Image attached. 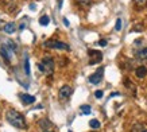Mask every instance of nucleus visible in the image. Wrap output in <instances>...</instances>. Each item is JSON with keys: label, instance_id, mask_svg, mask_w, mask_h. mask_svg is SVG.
Wrapping results in <instances>:
<instances>
[{"label": "nucleus", "instance_id": "nucleus-7", "mask_svg": "<svg viewBox=\"0 0 147 132\" xmlns=\"http://www.w3.org/2000/svg\"><path fill=\"white\" fill-rule=\"evenodd\" d=\"M13 48H11L9 46L4 44V46H1V54H3V57L7 59V61H12L13 58Z\"/></svg>", "mask_w": 147, "mask_h": 132}, {"label": "nucleus", "instance_id": "nucleus-21", "mask_svg": "<svg viewBox=\"0 0 147 132\" xmlns=\"http://www.w3.org/2000/svg\"><path fill=\"white\" fill-rule=\"evenodd\" d=\"M98 46H101V47H105V46H107V40H105V39L98 40Z\"/></svg>", "mask_w": 147, "mask_h": 132}, {"label": "nucleus", "instance_id": "nucleus-4", "mask_svg": "<svg viewBox=\"0 0 147 132\" xmlns=\"http://www.w3.org/2000/svg\"><path fill=\"white\" fill-rule=\"evenodd\" d=\"M102 61V54L97 50H89V65H96Z\"/></svg>", "mask_w": 147, "mask_h": 132}, {"label": "nucleus", "instance_id": "nucleus-13", "mask_svg": "<svg viewBox=\"0 0 147 132\" xmlns=\"http://www.w3.org/2000/svg\"><path fill=\"white\" fill-rule=\"evenodd\" d=\"M136 58L140 61H147V47H143L142 50H139L136 53Z\"/></svg>", "mask_w": 147, "mask_h": 132}, {"label": "nucleus", "instance_id": "nucleus-22", "mask_svg": "<svg viewBox=\"0 0 147 132\" xmlns=\"http://www.w3.org/2000/svg\"><path fill=\"white\" fill-rule=\"evenodd\" d=\"M63 24H65V26H66V27H69V26H70V23H69V20H67L66 18H63Z\"/></svg>", "mask_w": 147, "mask_h": 132}, {"label": "nucleus", "instance_id": "nucleus-25", "mask_svg": "<svg viewBox=\"0 0 147 132\" xmlns=\"http://www.w3.org/2000/svg\"><path fill=\"white\" fill-rule=\"evenodd\" d=\"M43 132H53V131H43Z\"/></svg>", "mask_w": 147, "mask_h": 132}, {"label": "nucleus", "instance_id": "nucleus-17", "mask_svg": "<svg viewBox=\"0 0 147 132\" xmlns=\"http://www.w3.org/2000/svg\"><path fill=\"white\" fill-rule=\"evenodd\" d=\"M24 71L27 75H30V63H28V57L24 58Z\"/></svg>", "mask_w": 147, "mask_h": 132}, {"label": "nucleus", "instance_id": "nucleus-11", "mask_svg": "<svg viewBox=\"0 0 147 132\" xmlns=\"http://www.w3.org/2000/svg\"><path fill=\"white\" fill-rule=\"evenodd\" d=\"M135 74H136L138 78H144L147 75V67L146 66H139L138 69L135 70Z\"/></svg>", "mask_w": 147, "mask_h": 132}, {"label": "nucleus", "instance_id": "nucleus-23", "mask_svg": "<svg viewBox=\"0 0 147 132\" xmlns=\"http://www.w3.org/2000/svg\"><path fill=\"white\" fill-rule=\"evenodd\" d=\"M135 1H136L138 4H144V3H146L147 0H135Z\"/></svg>", "mask_w": 147, "mask_h": 132}, {"label": "nucleus", "instance_id": "nucleus-20", "mask_svg": "<svg viewBox=\"0 0 147 132\" xmlns=\"http://www.w3.org/2000/svg\"><path fill=\"white\" fill-rule=\"evenodd\" d=\"M102 94H104V93H102V90H96V92H94V96L97 97V98H101Z\"/></svg>", "mask_w": 147, "mask_h": 132}, {"label": "nucleus", "instance_id": "nucleus-6", "mask_svg": "<svg viewBox=\"0 0 147 132\" xmlns=\"http://www.w3.org/2000/svg\"><path fill=\"white\" fill-rule=\"evenodd\" d=\"M102 79V67L101 69H98L96 73H93V74L89 75V82L93 85H98L100 82H101Z\"/></svg>", "mask_w": 147, "mask_h": 132}, {"label": "nucleus", "instance_id": "nucleus-8", "mask_svg": "<svg viewBox=\"0 0 147 132\" xmlns=\"http://www.w3.org/2000/svg\"><path fill=\"white\" fill-rule=\"evenodd\" d=\"M38 125H39L43 131H49V128L53 127V123H51L49 119H40L39 123H38Z\"/></svg>", "mask_w": 147, "mask_h": 132}, {"label": "nucleus", "instance_id": "nucleus-2", "mask_svg": "<svg viewBox=\"0 0 147 132\" xmlns=\"http://www.w3.org/2000/svg\"><path fill=\"white\" fill-rule=\"evenodd\" d=\"M38 67H39V70L42 71V73H45V74L50 75L53 74L54 71V61L51 57H45L42 61H40V63L38 65Z\"/></svg>", "mask_w": 147, "mask_h": 132}, {"label": "nucleus", "instance_id": "nucleus-3", "mask_svg": "<svg viewBox=\"0 0 147 132\" xmlns=\"http://www.w3.org/2000/svg\"><path fill=\"white\" fill-rule=\"evenodd\" d=\"M45 47L49 48H55V50H70L69 44H66L65 42H61V40H46Z\"/></svg>", "mask_w": 147, "mask_h": 132}, {"label": "nucleus", "instance_id": "nucleus-10", "mask_svg": "<svg viewBox=\"0 0 147 132\" xmlns=\"http://www.w3.org/2000/svg\"><path fill=\"white\" fill-rule=\"evenodd\" d=\"M131 132H147V127L142 123H136L132 125L131 128Z\"/></svg>", "mask_w": 147, "mask_h": 132}, {"label": "nucleus", "instance_id": "nucleus-24", "mask_svg": "<svg viewBox=\"0 0 147 132\" xmlns=\"http://www.w3.org/2000/svg\"><path fill=\"white\" fill-rule=\"evenodd\" d=\"M58 7H59V8L62 7V0H58Z\"/></svg>", "mask_w": 147, "mask_h": 132}, {"label": "nucleus", "instance_id": "nucleus-15", "mask_svg": "<svg viewBox=\"0 0 147 132\" xmlns=\"http://www.w3.org/2000/svg\"><path fill=\"white\" fill-rule=\"evenodd\" d=\"M100 125H101V124H100V121H98V120H96V119H92L89 121V127L93 128V129H98V128H100Z\"/></svg>", "mask_w": 147, "mask_h": 132}, {"label": "nucleus", "instance_id": "nucleus-19", "mask_svg": "<svg viewBox=\"0 0 147 132\" xmlns=\"http://www.w3.org/2000/svg\"><path fill=\"white\" fill-rule=\"evenodd\" d=\"M78 4H82V5H89L90 4V0H76Z\"/></svg>", "mask_w": 147, "mask_h": 132}, {"label": "nucleus", "instance_id": "nucleus-5", "mask_svg": "<svg viewBox=\"0 0 147 132\" xmlns=\"http://www.w3.org/2000/svg\"><path fill=\"white\" fill-rule=\"evenodd\" d=\"M73 93V89L69 86V85H63L62 88H59L58 90V97L61 98V100H66L70 97V94Z\"/></svg>", "mask_w": 147, "mask_h": 132}, {"label": "nucleus", "instance_id": "nucleus-16", "mask_svg": "<svg viewBox=\"0 0 147 132\" xmlns=\"http://www.w3.org/2000/svg\"><path fill=\"white\" fill-rule=\"evenodd\" d=\"M80 110H81V113L89 114L90 112H92V108H90V105H81L80 106Z\"/></svg>", "mask_w": 147, "mask_h": 132}, {"label": "nucleus", "instance_id": "nucleus-1", "mask_svg": "<svg viewBox=\"0 0 147 132\" xmlns=\"http://www.w3.org/2000/svg\"><path fill=\"white\" fill-rule=\"evenodd\" d=\"M5 120L15 128H20V129L26 128V120L23 117V114L20 112H18L16 109L7 110L5 112Z\"/></svg>", "mask_w": 147, "mask_h": 132}, {"label": "nucleus", "instance_id": "nucleus-26", "mask_svg": "<svg viewBox=\"0 0 147 132\" xmlns=\"http://www.w3.org/2000/svg\"><path fill=\"white\" fill-rule=\"evenodd\" d=\"M69 132H71V131H69Z\"/></svg>", "mask_w": 147, "mask_h": 132}, {"label": "nucleus", "instance_id": "nucleus-14", "mask_svg": "<svg viewBox=\"0 0 147 132\" xmlns=\"http://www.w3.org/2000/svg\"><path fill=\"white\" fill-rule=\"evenodd\" d=\"M50 23V18H49V15H42L39 19V24L40 26H47Z\"/></svg>", "mask_w": 147, "mask_h": 132}, {"label": "nucleus", "instance_id": "nucleus-9", "mask_svg": "<svg viewBox=\"0 0 147 132\" xmlns=\"http://www.w3.org/2000/svg\"><path fill=\"white\" fill-rule=\"evenodd\" d=\"M20 100H22L23 104H32V102H35V97L31 96V94H20Z\"/></svg>", "mask_w": 147, "mask_h": 132}, {"label": "nucleus", "instance_id": "nucleus-12", "mask_svg": "<svg viewBox=\"0 0 147 132\" xmlns=\"http://www.w3.org/2000/svg\"><path fill=\"white\" fill-rule=\"evenodd\" d=\"M16 31V24L15 23H5V26H4V32L5 34H13Z\"/></svg>", "mask_w": 147, "mask_h": 132}, {"label": "nucleus", "instance_id": "nucleus-18", "mask_svg": "<svg viewBox=\"0 0 147 132\" xmlns=\"http://www.w3.org/2000/svg\"><path fill=\"white\" fill-rule=\"evenodd\" d=\"M115 30H116V31H120V30H121V19H117V20H116Z\"/></svg>", "mask_w": 147, "mask_h": 132}]
</instances>
